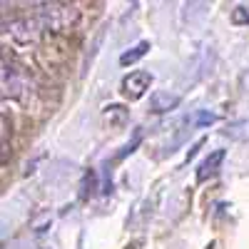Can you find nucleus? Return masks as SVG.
I'll return each mask as SVG.
<instances>
[{
	"mask_svg": "<svg viewBox=\"0 0 249 249\" xmlns=\"http://www.w3.org/2000/svg\"><path fill=\"white\" fill-rule=\"evenodd\" d=\"M37 20L48 30L65 33L80 20V10L65 3H43V5H37Z\"/></svg>",
	"mask_w": 249,
	"mask_h": 249,
	"instance_id": "nucleus-1",
	"label": "nucleus"
},
{
	"mask_svg": "<svg viewBox=\"0 0 249 249\" xmlns=\"http://www.w3.org/2000/svg\"><path fill=\"white\" fill-rule=\"evenodd\" d=\"M40 20L35 18H18V20H10L5 23V33L10 35V40L15 45H33L37 43L40 37Z\"/></svg>",
	"mask_w": 249,
	"mask_h": 249,
	"instance_id": "nucleus-2",
	"label": "nucleus"
},
{
	"mask_svg": "<svg viewBox=\"0 0 249 249\" xmlns=\"http://www.w3.org/2000/svg\"><path fill=\"white\" fill-rule=\"evenodd\" d=\"M152 82H155L152 72H147V70H132L130 75L122 77V95L127 100H140V97H144V92L152 88Z\"/></svg>",
	"mask_w": 249,
	"mask_h": 249,
	"instance_id": "nucleus-3",
	"label": "nucleus"
},
{
	"mask_svg": "<svg viewBox=\"0 0 249 249\" xmlns=\"http://www.w3.org/2000/svg\"><path fill=\"white\" fill-rule=\"evenodd\" d=\"M3 88H5V95H13V97H23V92L30 88L28 80L20 75L15 68H8L3 65Z\"/></svg>",
	"mask_w": 249,
	"mask_h": 249,
	"instance_id": "nucleus-4",
	"label": "nucleus"
},
{
	"mask_svg": "<svg viewBox=\"0 0 249 249\" xmlns=\"http://www.w3.org/2000/svg\"><path fill=\"white\" fill-rule=\"evenodd\" d=\"M224 157H227V152H224V150H214V152H212V155L207 157V160L199 164V167H197V182H207V179H212V177L219 172Z\"/></svg>",
	"mask_w": 249,
	"mask_h": 249,
	"instance_id": "nucleus-5",
	"label": "nucleus"
},
{
	"mask_svg": "<svg viewBox=\"0 0 249 249\" xmlns=\"http://www.w3.org/2000/svg\"><path fill=\"white\" fill-rule=\"evenodd\" d=\"M179 105V95H170V92H155L150 97V110L152 112H170Z\"/></svg>",
	"mask_w": 249,
	"mask_h": 249,
	"instance_id": "nucleus-6",
	"label": "nucleus"
},
{
	"mask_svg": "<svg viewBox=\"0 0 249 249\" xmlns=\"http://www.w3.org/2000/svg\"><path fill=\"white\" fill-rule=\"evenodd\" d=\"M147 50H150V43H147V40H140L137 45H132L127 53L120 55V65H132V62H137L140 57L147 55Z\"/></svg>",
	"mask_w": 249,
	"mask_h": 249,
	"instance_id": "nucleus-7",
	"label": "nucleus"
},
{
	"mask_svg": "<svg viewBox=\"0 0 249 249\" xmlns=\"http://www.w3.org/2000/svg\"><path fill=\"white\" fill-rule=\"evenodd\" d=\"M227 137H232L237 142H247L249 140V120H239V122H230L224 130Z\"/></svg>",
	"mask_w": 249,
	"mask_h": 249,
	"instance_id": "nucleus-8",
	"label": "nucleus"
},
{
	"mask_svg": "<svg viewBox=\"0 0 249 249\" xmlns=\"http://www.w3.org/2000/svg\"><path fill=\"white\" fill-rule=\"evenodd\" d=\"M217 120H219L217 112H210V110H199V112L192 115V124H195V127H210V124H214Z\"/></svg>",
	"mask_w": 249,
	"mask_h": 249,
	"instance_id": "nucleus-9",
	"label": "nucleus"
},
{
	"mask_svg": "<svg viewBox=\"0 0 249 249\" xmlns=\"http://www.w3.org/2000/svg\"><path fill=\"white\" fill-rule=\"evenodd\" d=\"M105 117L110 120V122H124V120H127V110H124L122 105H107L105 107Z\"/></svg>",
	"mask_w": 249,
	"mask_h": 249,
	"instance_id": "nucleus-10",
	"label": "nucleus"
},
{
	"mask_svg": "<svg viewBox=\"0 0 249 249\" xmlns=\"http://www.w3.org/2000/svg\"><path fill=\"white\" fill-rule=\"evenodd\" d=\"M140 140H142V130H137V132H135L132 142H127V144H124V147H122V150L117 152V157H115V160H124L127 155H132V152H135V147L140 144Z\"/></svg>",
	"mask_w": 249,
	"mask_h": 249,
	"instance_id": "nucleus-11",
	"label": "nucleus"
},
{
	"mask_svg": "<svg viewBox=\"0 0 249 249\" xmlns=\"http://www.w3.org/2000/svg\"><path fill=\"white\" fill-rule=\"evenodd\" d=\"M232 23L234 25H249V10L244 5H237L232 10Z\"/></svg>",
	"mask_w": 249,
	"mask_h": 249,
	"instance_id": "nucleus-12",
	"label": "nucleus"
},
{
	"mask_svg": "<svg viewBox=\"0 0 249 249\" xmlns=\"http://www.w3.org/2000/svg\"><path fill=\"white\" fill-rule=\"evenodd\" d=\"M204 249H214V242H212V244H210V247H204Z\"/></svg>",
	"mask_w": 249,
	"mask_h": 249,
	"instance_id": "nucleus-13",
	"label": "nucleus"
}]
</instances>
